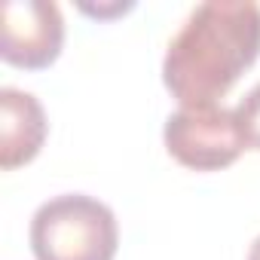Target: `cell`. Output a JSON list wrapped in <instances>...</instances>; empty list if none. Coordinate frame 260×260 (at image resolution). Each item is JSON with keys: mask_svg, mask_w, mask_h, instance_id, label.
Here are the masks:
<instances>
[{"mask_svg": "<svg viewBox=\"0 0 260 260\" xmlns=\"http://www.w3.org/2000/svg\"><path fill=\"white\" fill-rule=\"evenodd\" d=\"M166 150L193 172H217L233 166L248 147L236 110L223 104H187L166 119Z\"/></svg>", "mask_w": 260, "mask_h": 260, "instance_id": "3957f363", "label": "cell"}, {"mask_svg": "<svg viewBox=\"0 0 260 260\" xmlns=\"http://www.w3.org/2000/svg\"><path fill=\"white\" fill-rule=\"evenodd\" d=\"M236 119H239V128H242L245 144L251 150H260V83L239 101Z\"/></svg>", "mask_w": 260, "mask_h": 260, "instance_id": "8992f818", "label": "cell"}, {"mask_svg": "<svg viewBox=\"0 0 260 260\" xmlns=\"http://www.w3.org/2000/svg\"><path fill=\"white\" fill-rule=\"evenodd\" d=\"M46 141V113L31 92L0 89V166L7 172L31 162Z\"/></svg>", "mask_w": 260, "mask_h": 260, "instance_id": "5b68a950", "label": "cell"}, {"mask_svg": "<svg viewBox=\"0 0 260 260\" xmlns=\"http://www.w3.org/2000/svg\"><path fill=\"white\" fill-rule=\"evenodd\" d=\"M64 46V19L49 0H7L0 25V58L7 64L40 71Z\"/></svg>", "mask_w": 260, "mask_h": 260, "instance_id": "277c9868", "label": "cell"}, {"mask_svg": "<svg viewBox=\"0 0 260 260\" xmlns=\"http://www.w3.org/2000/svg\"><path fill=\"white\" fill-rule=\"evenodd\" d=\"M260 55V7L254 0H211L196 7L172 37L162 83L187 104H217Z\"/></svg>", "mask_w": 260, "mask_h": 260, "instance_id": "6da1fadb", "label": "cell"}, {"mask_svg": "<svg viewBox=\"0 0 260 260\" xmlns=\"http://www.w3.org/2000/svg\"><path fill=\"white\" fill-rule=\"evenodd\" d=\"M248 260H260V236L251 242V251H248Z\"/></svg>", "mask_w": 260, "mask_h": 260, "instance_id": "52a82bcc", "label": "cell"}, {"mask_svg": "<svg viewBox=\"0 0 260 260\" xmlns=\"http://www.w3.org/2000/svg\"><path fill=\"white\" fill-rule=\"evenodd\" d=\"M116 245L113 211L86 193L55 196L31 217V251L37 260H113Z\"/></svg>", "mask_w": 260, "mask_h": 260, "instance_id": "7a4b0ae2", "label": "cell"}]
</instances>
